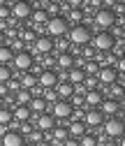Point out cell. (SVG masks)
Wrapping results in <instances>:
<instances>
[{
  "instance_id": "6da1fadb",
  "label": "cell",
  "mask_w": 125,
  "mask_h": 146,
  "mask_svg": "<svg viewBox=\"0 0 125 146\" xmlns=\"http://www.w3.org/2000/svg\"><path fill=\"white\" fill-rule=\"evenodd\" d=\"M67 35H69V44H74V46H86V44H91V28L88 26H83V23H79V26H72L67 30Z\"/></svg>"
},
{
  "instance_id": "7a4b0ae2",
  "label": "cell",
  "mask_w": 125,
  "mask_h": 146,
  "mask_svg": "<svg viewBox=\"0 0 125 146\" xmlns=\"http://www.w3.org/2000/svg\"><path fill=\"white\" fill-rule=\"evenodd\" d=\"M44 28H46V35L53 40V37H63V35H67L69 23H67V19H63V16H51V19L44 23Z\"/></svg>"
},
{
  "instance_id": "3957f363",
  "label": "cell",
  "mask_w": 125,
  "mask_h": 146,
  "mask_svg": "<svg viewBox=\"0 0 125 146\" xmlns=\"http://www.w3.org/2000/svg\"><path fill=\"white\" fill-rule=\"evenodd\" d=\"M91 42H93V49L95 51H111L114 49V44H116V40L111 37V33L109 30H100L95 37H91Z\"/></svg>"
},
{
  "instance_id": "277c9868",
  "label": "cell",
  "mask_w": 125,
  "mask_h": 146,
  "mask_svg": "<svg viewBox=\"0 0 125 146\" xmlns=\"http://www.w3.org/2000/svg\"><path fill=\"white\" fill-rule=\"evenodd\" d=\"M93 23L100 28V30H109L114 23H116V14L111 12V9H97L95 12V19H93Z\"/></svg>"
},
{
  "instance_id": "5b68a950",
  "label": "cell",
  "mask_w": 125,
  "mask_h": 146,
  "mask_svg": "<svg viewBox=\"0 0 125 146\" xmlns=\"http://www.w3.org/2000/svg\"><path fill=\"white\" fill-rule=\"evenodd\" d=\"M30 14H32V5L28 3V0H16V3H12V7H9V16L12 19L23 21V19H28Z\"/></svg>"
},
{
  "instance_id": "8992f818",
  "label": "cell",
  "mask_w": 125,
  "mask_h": 146,
  "mask_svg": "<svg viewBox=\"0 0 125 146\" xmlns=\"http://www.w3.org/2000/svg\"><path fill=\"white\" fill-rule=\"evenodd\" d=\"M104 135L109 137V139H118L123 135V121L118 116H111V118H104Z\"/></svg>"
},
{
  "instance_id": "52a82bcc",
  "label": "cell",
  "mask_w": 125,
  "mask_h": 146,
  "mask_svg": "<svg viewBox=\"0 0 125 146\" xmlns=\"http://www.w3.org/2000/svg\"><path fill=\"white\" fill-rule=\"evenodd\" d=\"M30 123L35 125V130H40V132H49V130H53V127H56V118H53L49 111H44V114H40V116H35Z\"/></svg>"
},
{
  "instance_id": "ba28073f",
  "label": "cell",
  "mask_w": 125,
  "mask_h": 146,
  "mask_svg": "<svg viewBox=\"0 0 125 146\" xmlns=\"http://www.w3.org/2000/svg\"><path fill=\"white\" fill-rule=\"evenodd\" d=\"M12 63H14V67L19 70V72H28L35 65L32 63V53H28V51H16L14 58H12Z\"/></svg>"
},
{
  "instance_id": "9c48e42d",
  "label": "cell",
  "mask_w": 125,
  "mask_h": 146,
  "mask_svg": "<svg viewBox=\"0 0 125 146\" xmlns=\"http://www.w3.org/2000/svg\"><path fill=\"white\" fill-rule=\"evenodd\" d=\"M97 81L100 84H104V86H111V84H116V79H118V72H116V67H109V65H102L100 70H97Z\"/></svg>"
},
{
  "instance_id": "30bf717a",
  "label": "cell",
  "mask_w": 125,
  "mask_h": 146,
  "mask_svg": "<svg viewBox=\"0 0 125 146\" xmlns=\"http://www.w3.org/2000/svg\"><path fill=\"white\" fill-rule=\"evenodd\" d=\"M100 114L102 116H106V118H111V116H118L120 118V102L118 100H102L100 102Z\"/></svg>"
},
{
  "instance_id": "8fae6325",
  "label": "cell",
  "mask_w": 125,
  "mask_h": 146,
  "mask_svg": "<svg viewBox=\"0 0 125 146\" xmlns=\"http://www.w3.org/2000/svg\"><path fill=\"white\" fill-rule=\"evenodd\" d=\"M58 81L60 79H58V74L53 70H42L40 74H37V86L40 88H56Z\"/></svg>"
},
{
  "instance_id": "7c38bea8",
  "label": "cell",
  "mask_w": 125,
  "mask_h": 146,
  "mask_svg": "<svg viewBox=\"0 0 125 146\" xmlns=\"http://www.w3.org/2000/svg\"><path fill=\"white\" fill-rule=\"evenodd\" d=\"M51 116L53 118H69L72 116V104L67 100H56L51 107Z\"/></svg>"
},
{
  "instance_id": "4fadbf2b",
  "label": "cell",
  "mask_w": 125,
  "mask_h": 146,
  "mask_svg": "<svg viewBox=\"0 0 125 146\" xmlns=\"http://www.w3.org/2000/svg\"><path fill=\"white\" fill-rule=\"evenodd\" d=\"M53 51V40L49 35H37V40L32 42V53H51Z\"/></svg>"
},
{
  "instance_id": "5bb4252c",
  "label": "cell",
  "mask_w": 125,
  "mask_h": 146,
  "mask_svg": "<svg viewBox=\"0 0 125 146\" xmlns=\"http://www.w3.org/2000/svg\"><path fill=\"white\" fill-rule=\"evenodd\" d=\"M104 123V116L100 114V109H88L83 111V125L86 127H100Z\"/></svg>"
},
{
  "instance_id": "9a60e30c",
  "label": "cell",
  "mask_w": 125,
  "mask_h": 146,
  "mask_svg": "<svg viewBox=\"0 0 125 146\" xmlns=\"http://www.w3.org/2000/svg\"><path fill=\"white\" fill-rule=\"evenodd\" d=\"M30 118H32V114H30L28 104H16V107H14V111H12V123H26V121H30Z\"/></svg>"
},
{
  "instance_id": "2e32d148",
  "label": "cell",
  "mask_w": 125,
  "mask_h": 146,
  "mask_svg": "<svg viewBox=\"0 0 125 146\" xmlns=\"http://www.w3.org/2000/svg\"><path fill=\"white\" fill-rule=\"evenodd\" d=\"M3 146H23V135H19V130H7L3 135Z\"/></svg>"
},
{
  "instance_id": "e0dca14e",
  "label": "cell",
  "mask_w": 125,
  "mask_h": 146,
  "mask_svg": "<svg viewBox=\"0 0 125 146\" xmlns=\"http://www.w3.org/2000/svg\"><path fill=\"white\" fill-rule=\"evenodd\" d=\"M28 19L32 21V30H37V28H42L49 21V14H46V9H32V14L28 16Z\"/></svg>"
},
{
  "instance_id": "ac0fdd59",
  "label": "cell",
  "mask_w": 125,
  "mask_h": 146,
  "mask_svg": "<svg viewBox=\"0 0 125 146\" xmlns=\"http://www.w3.org/2000/svg\"><path fill=\"white\" fill-rule=\"evenodd\" d=\"M28 109H30V114H32V116H40V114H44L46 109H49V104L44 102V98H30Z\"/></svg>"
},
{
  "instance_id": "d6986e66",
  "label": "cell",
  "mask_w": 125,
  "mask_h": 146,
  "mask_svg": "<svg viewBox=\"0 0 125 146\" xmlns=\"http://www.w3.org/2000/svg\"><path fill=\"white\" fill-rule=\"evenodd\" d=\"M102 100H104V98H102L100 90H86V93H83V104H86V107H91V109L100 107Z\"/></svg>"
},
{
  "instance_id": "ffe728a7",
  "label": "cell",
  "mask_w": 125,
  "mask_h": 146,
  "mask_svg": "<svg viewBox=\"0 0 125 146\" xmlns=\"http://www.w3.org/2000/svg\"><path fill=\"white\" fill-rule=\"evenodd\" d=\"M56 65L60 67V70H72L74 67V56H72V53H69V51H65V53H58V56H56Z\"/></svg>"
},
{
  "instance_id": "44dd1931",
  "label": "cell",
  "mask_w": 125,
  "mask_h": 146,
  "mask_svg": "<svg viewBox=\"0 0 125 146\" xmlns=\"http://www.w3.org/2000/svg\"><path fill=\"white\" fill-rule=\"evenodd\" d=\"M83 79H86V72H83L81 67H72V70H67V84L79 86V84H83Z\"/></svg>"
},
{
  "instance_id": "7402d4cb",
  "label": "cell",
  "mask_w": 125,
  "mask_h": 146,
  "mask_svg": "<svg viewBox=\"0 0 125 146\" xmlns=\"http://www.w3.org/2000/svg\"><path fill=\"white\" fill-rule=\"evenodd\" d=\"M67 135L72 137V139H79L81 135H86V125H83V121H72V123H69V127H67Z\"/></svg>"
},
{
  "instance_id": "603a6c76",
  "label": "cell",
  "mask_w": 125,
  "mask_h": 146,
  "mask_svg": "<svg viewBox=\"0 0 125 146\" xmlns=\"http://www.w3.org/2000/svg\"><path fill=\"white\" fill-rule=\"evenodd\" d=\"M56 95H60L63 100H65V98H72V95H74V86L67 84V81H58V84H56Z\"/></svg>"
},
{
  "instance_id": "cb8c5ba5",
  "label": "cell",
  "mask_w": 125,
  "mask_h": 146,
  "mask_svg": "<svg viewBox=\"0 0 125 146\" xmlns=\"http://www.w3.org/2000/svg\"><path fill=\"white\" fill-rule=\"evenodd\" d=\"M106 95H109V100H123V84H111V86H106Z\"/></svg>"
},
{
  "instance_id": "d4e9b609",
  "label": "cell",
  "mask_w": 125,
  "mask_h": 146,
  "mask_svg": "<svg viewBox=\"0 0 125 146\" xmlns=\"http://www.w3.org/2000/svg\"><path fill=\"white\" fill-rule=\"evenodd\" d=\"M19 86L26 88V90L35 88V86H37V74H23V77H19Z\"/></svg>"
},
{
  "instance_id": "484cf974",
  "label": "cell",
  "mask_w": 125,
  "mask_h": 146,
  "mask_svg": "<svg viewBox=\"0 0 125 146\" xmlns=\"http://www.w3.org/2000/svg\"><path fill=\"white\" fill-rule=\"evenodd\" d=\"M12 58H14V51L9 49V46H0V65H9L12 63Z\"/></svg>"
},
{
  "instance_id": "4316f807",
  "label": "cell",
  "mask_w": 125,
  "mask_h": 146,
  "mask_svg": "<svg viewBox=\"0 0 125 146\" xmlns=\"http://www.w3.org/2000/svg\"><path fill=\"white\" fill-rule=\"evenodd\" d=\"M30 90H26V88H19V90H16V93H14V100H16V104H28L30 102Z\"/></svg>"
},
{
  "instance_id": "83f0119b",
  "label": "cell",
  "mask_w": 125,
  "mask_h": 146,
  "mask_svg": "<svg viewBox=\"0 0 125 146\" xmlns=\"http://www.w3.org/2000/svg\"><path fill=\"white\" fill-rule=\"evenodd\" d=\"M79 146H97L95 135H81L79 137Z\"/></svg>"
},
{
  "instance_id": "f1b7e54d",
  "label": "cell",
  "mask_w": 125,
  "mask_h": 146,
  "mask_svg": "<svg viewBox=\"0 0 125 146\" xmlns=\"http://www.w3.org/2000/svg\"><path fill=\"white\" fill-rule=\"evenodd\" d=\"M81 70L86 72V77H95L97 70H100V65H97L95 60H91V63H86V67H81Z\"/></svg>"
},
{
  "instance_id": "f546056e",
  "label": "cell",
  "mask_w": 125,
  "mask_h": 146,
  "mask_svg": "<svg viewBox=\"0 0 125 146\" xmlns=\"http://www.w3.org/2000/svg\"><path fill=\"white\" fill-rule=\"evenodd\" d=\"M12 79V70L9 65H0V84H7Z\"/></svg>"
},
{
  "instance_id": "4dcf8cb0",
  "label": "cell",
  "mask_w": 125,
  "mask_h": 146,
  "mask_svg": "<svg viewBox=\"0 0 125 146\" xmlns=\"http://www.w3.org/2000/svg\"><path fill=\"white\" fill-rule=\"evenodd\" d=\"M9 123H12V111L0 107V125H9Z\"/></svg>"
},
{
  "instance_id": "1f68e13d",
  "label": "cell",
  "mask_w": 125,
  "mask_h": 146,
  "mask_svg": "<svg viewBox=\"0 0 125 146\" xmlns=\"http://www.w3.org/2000/svg\"><path fill=\"white\" fill-rule=\"evenodd\" d=\"M69 21H72L74 26H79L83 21V12L81 9H69Z\"/></svg>"
},
{
  "instance_id": "d6a6232c",
  "label": "cell",
  "mask_w": 125,
  "mask_h": 146,
  "mask_svg": "<svg viewBox=\"0 0 125 146\" xmlns=\"http://www.w3.org/2000/svg\"><path fill=\"white\" fill-rule=\"evenodd\" d=\"M19 40H23V42H35V40H37V30H32V28H28V30H23V35H21V37Z\"/></svg>"
},
{
  "instance_id": "836d02e7",
  "label": "cell",
  "mask_w": 125,
  "mask_h": 146,
  "mask_svg": "<svg viewBox=\"0 0 125 146\" xmlns=\"http://www.w3.org/2000/svg\"><path fill=\"white\" fill-rule=\"evenodd\" d=\"M97 84H100L97 77H86V79H83V88H86V90H97Z\"/></svg>"
},
{
  "instance_id": "e575fe53",
  "label": "cell",
  "mask_w": 125,
  "mask_h": 146,
  "mask_svg": "<svg viewBox=\"0 0 125 146\" xmlns=\"http://www.w3.org/2000/svg\"><path fill=\"white\" fill-rule=\"evenodd\" d=\"M44 90H46V93H44L42 98H44V102H46V104H49V102L53 104V102L58 100V95H56V88H44Z\"/></svg>"
},
{
  "instance_id": "d590c367",
  "label": "cell",
  "mask_w": 125,
  "mask_h": 146,
  "mask_svg": "<svg viewBox=\"0 0 125 146\" xmlns=\"http://www.w3.org/2000/svg\"><path fill=\"white\" fill-rule=\"evenodd\" d=\"M19 125H21V132H19V135H30V132L35 130V125H32L30 121H26V123H19Z\"/></svg>"
},
{
  "instance_id": "8d00e7d4",
  "label": "cell",
  "mask_w": 125,
  "mask_h": 146,
  "mask_svg": "<svg viewBox=\"0 0 125 146\" xmlns=\"http://www.w3.org/2000/svg\"><path fill=\"white\" fill-rule=\"evenodd\" d=\"M5 86H7V90H12V93H16V90L21 88V86H19V81H16V79H9V81H7Z\"/></svg>"
},
{
  "instance_id": "74e56055",
  "label": "cell",
  "mask_w": 125,
  "mask_h": 146,
  "mask_svg": "<svg viewBox=\"0 0 125 146\" xmlns=\"http://www.w3.org/2000/svg\"><path fill=\"white\" fill-rule=\"evenodd\" d=\"M7 19H9V7L0 5V21H7Z\"/></svg>"
},
{
  "instance_id": "f35d334b",
  "label": "cell",
  "mask_w": 125,
  "mask_h": 146,
  "mask_svg": "<svg viewBox=\"0 0 125 146\" xmlns=\"http://www.w3.org/2000/svg\"><path fill=\"white\" fill-rule=\"evenodd\" d=\"M69 104H72V109L74 107H83V95H72V102Z\"/></svg>"
},
{
  "instance_id": "ab89813d",
  "label": "cell",
  "mask_w": 125,
  "mask_h": 146,
  "mask_svg": "<svg viewBox=\"0 0 125 146\" xmlns=\"http://www.w3.org/2000/svg\"><path fill=\"white\" fill-rule=\"evenodd\" d=\"M67 3H69V9H81L83 0H67Z\"/></svg>"
},
{
  "instance_id": "60d3db41",
  "label": "cell",
  "mask_w": 125,
  "mask_h": 146,
  "mask_svg": "<svg viewBox=\"0 0 125 146\" xmlns=\"http://www.w3.org/2000/svg\"><path fill=\"white\" fill-rule=\"evenodd\" d=\"M63 146H79V139H72V137H67L63 141Z\"/></svg>"
},
{
  "instance_id": "b9f144b4",
  "label": "cell",
  "mask_w": 125,
  "mask_h": 146,
  "mask_svg": "<svg viewBox=\"0 0 125 146\" xmlns=\"http://www.w3.org/2000/svg\"><path fill=\"white\" fill-rule=\"evenodd\" d=\"M83 56H86L88 60H91V58L95 56V49H91V46H86V49H83Z\"/></svg>"
},
{
  "instance_id": "7bdbcfd3",
  "label": "cell",
  "mask_w": 125,
  "mask_h": 146,
  "mask_svg": "<svg viewBox=\"0 0 125 146\" xmlns=\"http://www.w3.org/2000/svg\"><path fill=\"white\" fill-rule=\"evenodd\" d=\"M3 42H5V33L0 30V46H3Z\"/></svg>"
},
{
  "instance_id": "ee69618b",
  "label": "cell",
  "mask_w": 125,
  "mask_h": 146,
  "mask_svg": "<svg viewBox=\"0 0 125 146\" xmlns=\"http://www.w3.org/2000/svg\"><path fill=\"white\" fill-rule=\"evenodd\" d=\"M23 146H37V144H32V141H28V144H26V141H23Z\"/></svg>"
},
{
  "instance_id": "f6af8a7d",
  "label": "cell",
  "mask_w": 125,
  "mask_h": 146,
  "mask_svg": "<svg viewBox=\"0 0 125 146\" xmlns=\"http://www.w3.org/2000/svg\"><path fill=\"white\" fill-rule=\"evenodd\" d=\"M53 3H58V5H60V3H67V0H53Z\"/></svg>"
},
{
  "instance_id": "bcb514c9",
  "label": "cell",
  "mask_w": 125,
  "mask_h": 146,
  "mask_svg": "<svg viewBox=\"0 0 125 146\" xmlns=\"http://www.w3.org/2000/svg\"><path fill=\"white\" fill-rule=\"evenodd\" d=\"M0 5H7V0H0Z\"/></svg>"
},
{
  "instance_id": "7dc6e473",
  "label": "cell",
  "mask_w": 125,
  "mask_h": 146,
  "mask_svg": "<svg viewBox=\"0 0 125 146\" xmlns=\"http://www.w3.org/2000/svg\"><path fill=\"white\" fill-rule=\"evenodd\" d=\"M0 107H3V98H0Z\"/></svg>"
}]
</instances>
